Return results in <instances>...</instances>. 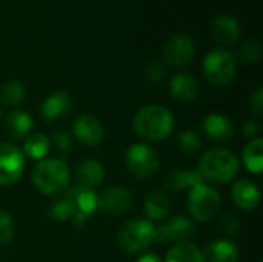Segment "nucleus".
Returning <instances> with one entry per match:
<instances>
[{"label":"nucleus","mask_w":263,"mask_h":262,"mask_svg":"<svg viewBox=\"0 0 263 262\" xmlns=\"http://www.w3.org/2000/svg\"><path fill=\"white\" fill-rule=\"evenodd\" d=\"M163 77H165V66L157 60L149 62L148 66L145 68V79L149 83H159L163 80Z\"/></svg>","instance_id":"obj_33"},{"label":"nucleus","mask_w":263,"mask_h":262,"mask_svg":"<svg viewBox=\"0 0 263 262\" xmlns=\"http://www.w3.org/2000/svg\"><path fill=\"white\" fill-rule=\"evenodd\" d=\"M72 207L69 204V201L62 196L55 201L51 202L49 208H48V216L52 219V221H57V222H63V221H71L72 219Z\"/></svg>","instance_id":"obj_28"},{"label":"nucleus","mask_w":263,"mask_h":262,"mask_svg":"<svg viewBox=\"0 0 263 262\" xmlns=\"http://www.w3.org/2000/svg\"><path fill=\"white\" fill-rule=\"evenodd\" d=\"M165 262H203L202 252L197 246L185 242L168 250Z\"/></svg>","instance_id":"obj_26"},{"label":"nucleus","mask_w":263,"mask_h":262,"mask_svg":"<svg viewBox=\"0 0 263 262\" xmlns=\"http://www.w3.org/2000/svg\"><path fill=\"white\" fill-rule=\"evenodd\" d=\"M49 144H51V147H54L55 153H59L60 156H66L72 148V139L65 131L54 133L49 139Z\"/></svg>","instance_id":"obj_30"},{"label":"nucleus","mask_w":263,"mask_h":262,"mask_svg":"<svg viewBox=\"0 0 263 262\" xmlns=\"http://www.w3.org/2000/svg\"><path fill=\"white\" fill-rule=\"evenodd\" d=\"M63 195L72 207V224L76 229L83 227L85 222L99 212V193L92 188L76 185L65 190Z\"/></svg>","instance_id":"obj_7"},{"label":"nucleus","mask_w":263,"mask_h":262,"mask_svg":"<svg viewBox=\"0 0 263 262\" xmlns=\"http://www.w3.org/2000/svg\"><path fill=\"white\" fill-rule=\"evenodd\" d=\"M32 185L37 191L52 196L63 193L69 185V168L63 159L49 158L42 159L32 168Z\"/></svg>","instance_id":"obj_3"},{"label":"nucleus","mask_w":263,"mask_h":262,"mask_svg":"<svg viewBox=\"0 0 263 262\" xmlns=\"http://www.w3.org/2000/svg\"><path fill=\"white\" fill-rule=\"evenodd\" d=\"M220 207H222L220 195L206 182L202 181L190 188L188 210L196 221L199 222L213 221L220 212Z\"/></svg>","instance_id":"obj_6"},{"label":"nucleus","mask_w":263,"mask_h":262,"mask_svg":"<svg viewBox=\"0 0 263 262\" xmlns=\"http://www.w3.org/2000/svg\"><path fill=\"white\" fill-rule=\"evenodd\" d=\"M203 179L200 178V174L197 171L193 170H171L166 173L165 179H163V185L168 190L173 191H183V190H190L193 185L202 182Z\"/></svg>","instance_id":"obj_23"},{"label":"nucleus","mask_w":263,"mask_h":262,"mask_svg":"<svg viewBox=\"0 0 263 262\" xmlns=\"http://www.w3.org/2000/svg\"><path fill=\"white\" fill-rule=\"evenodd\" d=\"M26 90L18 80H6L0 85V103L6 107H15L23 102Z\"/></svg>","instance_id":"obj_27"},{"label":"nucleus","mask_w":263,"mask_h":262,"mask_svg":"<svg viewBox=\"0 0 263 262\" xmlns=\"http://www.w3.org/2000/svg\"><path fill=\"white\" fill-rule=\"evenodd\" d=\"M14 222L8 212L0 208V246H6L12 241Z\"/></svg>","instance_id":"obj_31"},{"label":"nucleus","mask_w":263,"mask_h":262,"mask_svg":"<svg viewBox=\"0 0 263 262\" xmlns=\"http://www.w3.org/2000/svg\"><path fill=\"white\" fill-rule=\"evenodd\" d=\"M136 262H163L156 253H145L142 255Z\"/></svg>","instance_id":"obj_37"},{"label":"nucleus","mask_w":263,"mask_h":262,"mask_svg":"<svg viewBox=\"0 0 263 262\" xmlns=\"http://www.w3.org/2000/svg\"><path fill=\"white\" fill-rule=\"evenodd\" d=\"M0 262H2V258H0Z\"/></svg>","instance_id":"obj_39"},{"label":"nucleus","mask_w":263,"mask_h":262,"mask_svg":"<svg viewBox=\"0 0 263 262\" xmlns=\"http://www.w3.org/2000/svg\"><path fill=\"white\" fill-rule=\"evenodd\" d=\"M49 150H51L49 137L42 133L29 134L23 142V154L34 161L45 159V156L49 153Z\"/></svg>","instance_id":"obj_24"},{"label":"nucleus","mask_w":263,"mask_h":262,"mask_svg":"<svg viewBox=\"0 0 263 262\" xmlns=\"http://www.w3.org/2000/svg\"><path fill=\"white\" fill-rule=\"evenodd\" d=\"M237 60L233 51L227 48H214L211 49L202 63L205 80L217 88L227 86L236 76Z\"/></svg>","instance_id":"obj_4"},{"label":"nucleus","mask_w":263,"mask_h":262,"mask_svg":"<svg viewBox=\"0 0 263 262\" xmlns=\"http://www.w3.org/2000/svg\"><path fill=\"white\" fill-rule=\"evenodd\" d=\"M74 137L85 147H97L105 139V128L102 122L91 114H80L72 124Z\"/></svg>","instance_id":"obj_13"},{"label":"nucleus","mask_w":263,"mask_h":262,"mask_svg":"<svg viewBox=\"0 0 263 262\" xmlns=\"http://www.w3.org/2000/svg\"><path fill=\"white\" fill-rule=\"evenodd\" d=\"M133 205V195L125 187H108L99 193V212L106 215H123Z\"/></svg>","instance_id":"obj_14"},{"label":"nucleus","mask_w":263,"mask_h":262,"mask_svg":"<svg viewBox=\"0 0 263 262\" xmlns=\"http://www.w3.org/2000/svg\"><path fill=\"white\" fill-rule=\"evenodd\" d=\"M177 145H179L180 153H183V154H194V153H197L200 150L202 141H200V137H199V134L196 131L186 130V131H182L177 136Z\"/></svg>","instance_id":"obj_29"},{"label":"nucleus","mask_w":263,"mask_h":262,"mask_svg":"<svg viewBox=\"0 0 263 262\" xmlns=\"http://www.w3.org/2000/svg\"><path fill=\"white\" fill-rule=\"evenodd\" d=\"M194 40L183 32H177L165 43L163 48V60L174 68L186 66L194 57Z\"/></svg>","instance_id":"obj_11"},{"label":"nucleus","mask_w":263,"mask_h":262,"mask_svg":"<svg viewBox=\"0 0 263 262\" xmlns=\"http://www.w3.org/2000/svg\"><path fill=\"white\" fill-rule=\"evenodd\" d=\"M170 93H171L173 99H176L182 103H188L199 97L200 85H199V80L193 74L179 73L170 82Z\"/></svg>","instance_id":"obj_16"},{"label":"nucleus","mask_w":263,"mask_h":262,"mask_svg":"<svg viewBox=\"0 0 263 262\" xmlns=\"http://www.w3.org/2000/svg\"><path fill=\"white\" fill-rule=\"evenodd\" d=\"M32 128V117L23 110H14L5 117V131L12 141L26 139Z\"/></svg>","instance_id":"obj_21"},{"label":"nucleus","mask_w":263,"mask_h":262,"mask_svg":"<svg viewBox=\"0 0 263 262\" xmlns=\"http://www.w3.org/2000/svg\"><path fill=\"white\" fill-rule=\"evenodd\" d=\"M72 111V99L66 91L51 93L40 107V116L48 125H59L69 117Z\"/></svg>","instance_id":"obj_12"},{"label":"nucleus","mask_w":263,"mask_h":262,"mask_svg":"<svg viewBox=\"0 0 263 262\" xmlns=\"http://www.w3.org/2000/svg\"><path fill=\"white\" fill-rule=\"evenodd\" d=\"M196 233V224L185 216H174L154 227V241L159 244H185Z\"/></svg>","instance_id":"obj_10"},{"label":"nucleus","mask_w":263,"mask_h":262,"mask_svg":"<svg viewBox=\"0 0 263 262\" xmlns=\"http://www.w3.org/2000/svg\"><path fill=\"white\" fill-rule=\"evenodd\" d=\"M126 167L137 179L153 178L160 167L157 153L146 144H134L126 151Z\"/></svg>","instance_id":"obj_8"},{"label":"nucleus","mask_w":263,"mask_h":262,"mask_svg":"<svg viewBox=\"0 0 263 262\" xmlns=\"http://www.w3.org/2000/svg\"><path fill=\"white\" fill-rule=\"evenodd\" d=\"M259 131H260V127H259V124L256 122V120H247L245 124H243V127H242V133H243V136L245 137H248V139H256L257 137V134H259Z\"/></svg>","instance_id":"obj_36"},{"label":"nucleus","mask_w":263,"mask_h":262,"mask_svg":"<svg viewBox=\"0 0 263 262\" xmlns=\"http://www.w3.org/2000/svg\"><path fill=\"white\" fill-rule=\"evenodd\" d=\"M202 258L203 262H237L239 249L230 239H216L205 247Z\"/></svg>","instance_id":"obj_19"},{"label":"nucleus","mask_w":263,"mask_h":262,"mask_svg":"<svg viewBox=\"0 0 263 262\" xmlns=\"http://www.w3.org/2000/svg\"><path fill=\"white\" fill-rule=\"evenodd\" d=\"M203 182L227 184L239 173V158L227 148H214L206 151L196 170Z\"/></svg>","instance_id":"obj_2"},{"label":"nucleus","mask_w":263,"mask_h":262,"mask_svg":"<svg viewBox=\"0 0 263 262\" xmlns=\"http://www.w3.org/2000/svg\"><path fill=\"white\" fill-rule=\"evenodd\" d=\"M76 179L79 185L94 190L103 182L105 168L96 159H85L76 167Z\"/></svg>","instance_id":"obj_20"},{"label":"nucleus","mask_w":263,"mask_h":262,"mask_svg":"<svg viewBox=\"0 0 263 262\" xmlns=\"http://www.w3.org/2000/svg\"><path fill=\"white\" fill-rule=\"evenodd\" d=\"M250 107H251V110L254 111V114H257V116H260V114L263 113V88L262 86L256 88V91L251 94Z\"/></svg>","instance_id":"obj_35"},{"label":"nucleus","mask_w":263,"mask_h":262,"mask_svg":"<svg viewBox=\"0 0 263 262\" xmlns=\"http://www.w3.org/2000/svg\"><path fill=\"white\" fill-rule=\"evenodd\" d=\"M211 36L222 45H231L240 37V23L230 14H220L211 22Z\"/></svg>","instance_id":"obj_17"},{"label":"nucleus","mask_w":263,"mask_h":262,"mask_svg":"<svg viewBox=\"0 0 263 262\" xmlns=\"http://www.w3.org/2000/svg\"><path fill=\"white\" fill-rule=\"evenodd\" d=\"M242 159L251 173L260 174L263 167V141L260 137H256L247 144Z\"/></svg>","instance_id":"obj_25"},{"label":"nucleus","mask_w":263,"mask_h":262,"mask_svg":"<svg viewBox=\"0 0 263 262\" xmlns=\"http://www.w3.org/2000/svg\"><path fill=\"white\" fill-rule=\"evenodd\" d=\"M171 210L170 198L162 190H153L145 198V215L148 221H162Z\"/></svg>","instance_id":"obj_22"},{"label":"nucleus","mask_w":263,"mask_h":262,"mask_svg":"<svg viewBox=\"0 0 263 262\" xmlns=\"http://www.w3.org/2000/svg\"><path fill=\"white\" fill-rule=\"evenodd\" d=\"M262 56V46L256 40H248L240 46V59L245 63H254Z\"/></svg>","instance_id":"obj_32"},{"label":"nucleus","mask_w":263,"mask_h":262,"mask_svg":"<svg viewBox=\"0 0 263 262\" xmlns=\"http://www.w3.org/2000/svg\"><path fill=\"white\" fill-rule=\"evenodd\" d=\"M222 229L228 235H237L240 230V221L233 213H227L222 216Z\"/></svg>","instance_id":"obj_34"},{"label":"nucleus","mask_w":263,"mask_h":262,"mask_svg":"<svg viewBox=\"0 0 263 262\" xmlns=\"http://www.w3.org/2000/svg\"><path fill=\"white\" fill-rule=\"evenodd\" d=\"M202 131L210 141L216 142H227L234 134V125L230 117L220 113H211L203 117L202 120Z\"/></svg>","instance_id":"obj_15"},{"label":"nucleus","mask_w":263,"mask_h":262,"mask_svg":"<svg viewBox=\"0 0 263 262\" xmlns=\"http://www.w3.org/2000/svg\"><path fill=\"white\" fill-rule=\"evenodd\" d=\"M231 198L233 202L242 208V210H254L259 202H260V191L257 188V185L248 179H240L237 181L233 188H231Z\"/></svg>","instance_id":"obj_18"},{"label":"nucleus","mask_w":263,"mask_h":262,"mask_svg":"<svg viewBox=\"0 0 263 262\" xmlns=\"http://www.w3.org/2000/svg\"><path fill=\"white\" fill-rule=\"evenodd\" d=\"M25 154L23 151L11 144H0V187H11L17 184L25 171Z\"/></svg>","instance_id":"obj_9"},{"label":"nucleus","mask_w":263,"mask_h":262,"mask_svg":"<svg viewBox=\"0 0 263 262\" xmlns=\"http://www.w3.org/2000/svg\"><path fill=\"white\" fill-rule=\"evenodd\" d=\"M133 128L139 137L148 142H160L173 133L174 116L162 105H146L134 116Z\"/></svg>","instance_id":"obj_1"},{"label":"nucleus","mask_w":263,"mask_h":262,"mask_svg":"<svg viewBox=\"0 0 263 262\" xmlns=\"http://www.w3.org/2000/svg\"><path fill=\"white\" fill-rule=\"evenodd\" d=\"M0 120H2V110H0Z\"/></svg>","instance_id":"obj_38"},{"label":"nucleus","mask_w":263,"mask_h":262,"mask_svg":"<svg viewBox=\"0 0 263 262\" xmlns=\"http://www.w3.org/2000/svg\"><path fill=\"white\" fill-rule=\"evenodd\" d=\"M154 241V225L148 219L133 218L117 233V246L125 255H137Z\"/></svg>","instance_id":"obj_5"}]
</instances>
